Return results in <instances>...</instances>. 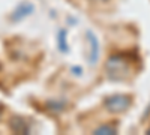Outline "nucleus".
<instances>
[{
    "instance_id": "3",
    "label": "nucleus",
    "mask_w": 150,
    "mask_h": 135,
    "mask_svg": "<svg viewBox=\"0 0 150 135\" xmlns=\"http://www.w3.org/2000/svg\"><path fill=\"white\" fill-rule=\"evenodd\" d=\"M86 39L90 45V51H89V65L95 66L99 60V41L96 38V35L92 30H86Z\"/></svg>"
},
{
    "instance_id": "7",
    "label": "nucleus",
    "mask_w": 150,
    "mask_h": 135,
    "mask_svg": "<svg viewBox=\"0 0 150 135\" xmlns=\"http://www.w3.org/2000/svg\"><path fill=\"white\" fill-rule=\"evenodd\" d=\"M57 48L60 53L66 54L69 51V44H68V30L63 29H59L57 32Z\"/></svg>"
},
{
    "instance_id": "10",
    "label": "nucleus",
    "mask_w": 150,
    "mask_h": 135,
    "mask_svg": "<svg viewBox=\"0 0 150 135\" xmlns=\"http://www.w3.org/2000/svg\"><path fill=\"white\" fill-rule=\"evenodd\" d=\"M92 2H107V0H92Z\"/></svg>"
},
{
    "instance_id": "5",
    "label": "nucleus",
    "mask_w": 150,
    "mask_h": 135,
    "mask_svg": "<svg viewBox=\"0 0 150 135\" xmlns=\"http://www.w3.org/2000/svg\"><path fill=\"white\" fill-rule=\"evenodd\" d=\"M9 128L15 134H30L32 132V128L29 125V122L21 116H12V119L9 122Z\"/></svg>"
},
{
    "instance_id": "6",
    "label": "nucleus",
    "mask_w": 150,
    "mask_h": 135,
    "mask_svg": "<svg viewBox=\"0 0 150 135\" xmlns=\"http://www.w3.org/2000/svg\"><path fill=\"white\" fill-rule=\"evenodd\" d=\"M45 107L50 113H62L65 111V108L68 107V101L65 99V98H50V99H47L45 102Z\"/></svg>"
},
{
    "instance_id": "4",
    "label": "nucleus",
    "mask_w": 150,
    "mask_h": 135,
    "mask_svg": "<svg viewBox=\"0 0 150 135\" xmlns=\"http://www.w3.org/2000/svg\"><path fill=\"white\" fill-rule=\"evenodd\" d=\"M33 11H35V5L32 2H21L14 11H12L11 20L14 23H18V21L24 20L26 17H29L30 14H33Z\"/></svg>"
},
{
    "instance_id": "8",
    "label": "nucleus",
    "mask_w": 150,
    "mask_h": 135,
    "mask_svg": "<svg viewBox=\"0 0 150 135\" xmlns=\"http://www.w3.org/2000/svg\"><path fill=\"white\" fill-rule=\"evenodd\" d=\"M93 134H98V135H114L117 134V128L114 125H102L93 131Z\"/></svg>"
},
{
    "instance_id": "1",
    "label": "nucleus",
    "mask_w": 150,
    "mask_h": 135,
    "mask_svg": "<svg viewBox=\"0 0 150 135\" xmlns=\"http://www.w3.org/2000/svg\"><path fill=\"white\" fill-rule=\"evenodd\" d=\"M105 72L110 81H123L131 75V63L123 54H111L105 62Z\"/></svg>"
},
{
    "instance_id": "9",
    "label": "nucleus",
    "mask_w": 150,
    "mask_h": 135,
    "mask_svg": "<svg viewBox=\"0 0 150 135\" xmlns=\"http://www.w3.org/2000/svg\"><path fill=\"white\" fill-rule=\"evenodd\" d=\"M71 71L75 74V75H81V68H80V66H72Z\"/></svg>"
},
{
    "instance_id": "2",
    "label": "nucleus",
    "mask_w": 150,
    "mask_h": 135,
    "mask_svg": "<svg viewBox=\"0 0 150 135\" xmlns=\"http://www.w3.org/2000/svg\"><path fill=\"white\" fill-rule=\"evenodd\" d=\"M131 105H132V96L125 95V93L111 95L104 99V107L107 108L108 113H112V114L126 111Z\"/></svg>"
}]
</instances>
